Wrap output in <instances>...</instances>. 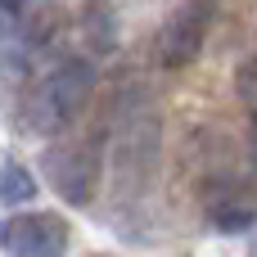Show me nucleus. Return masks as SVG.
Masks as SVG:
<instances>
[{"mask_svg":"<svg viewBox=\"0 0 257 257\" xmlns=\"http://www.w3.org/2000/svg\"><path fill=\"white\" fill-rule=\"evenodd\" d=\"M0 248L9 257H63L68 226L54 212H14L0 226Z\"/></svg>","mask_w":257,"mask_h":257,"instance_id":"2","label":"nucleus"},{"mask_svg":"<svg viewBox=\"0 0 257 257\" xmlns=\"http://www.w3.org/2000/svg\"><path fill=\"white\" fill-rule=\"evenodd\" d=\"M253 257H257V239H253Z\"/></svg>","mask_w":257,"mask_h":257,"instance_id":"8","label":"nucleus"},{"mask_svg":"<svg viewBox=\"0 0 257 257\" xmlns=\"http://www.w3.org/2000/svg\"><path fill=\"white\" fill-rule=\"evenodd\" d=\"M208 18H212V0H185L172 9V18L158 32V59L167 68H181L199 54L203 36H208Z\"/></svg>","mask_w":257,"mask_h":257,"instance_id":"4","label":"nucleus"},{"mask_svg":"<svg viewBox=\"0 0 257 257\" xmlns=\"http://www.w3.org/2000/svg\"><path fill=\"white\" fill-rule=\"evenodd\" d=\"M32 194H36V181H32V172H27L18 158L0 154V203H27Z\"/></svg>","mask_w":257,"mask_h":257,"instance_id":"5","label":"nucleus"},{"mask_svg":"<svg viewBox=\"0 0 257 257\" xmlns=\"http://www.w3.org/2000/svg\"><path fill=\"white\" fill-rule=\"evenodd\" d=\"M239 95L248 99V108L257 113V59H248L244 72H239Z\"/></svg>","mask_w":257,"mask_h":257,"instance_id":"6","label":"nucleus"},{"mask_svg":"<svg viewBox=\"0 0 257 257\" xmlns=\"http://www.w3.org/2000/svg\"><path fill=\"white\" fill-rule=\"evenodd\" d=\"M90 86H95V68H90L86 59L59 63L45 81H36V90H32L27 104H23L27 131H32V136H59V131L81 113Z\"/></svg>","mask_w":257,"mask_h":257,"instance_id":"1","label":"nucleus"},{"mask_svg":"<svg viewBox=\"0 0 257 257\" xmlns=\"http://www.w3.org/2000/svg\"><path fill=\"white\" fill-rule=\"evenodd\" d=\"M0 14L5 18H23L27 14V0H0Z\"/></svg>","mask_w":257,"mask_h":257,"instance_id":"7","label":"nucleus"},{"mask_svg":"<svg viewBox=\"0 0 257 257\" xmlns=\"http://www.w3.org/2000/svg\"><path fill=\"white\" fill-rule=\"evenodd\" d=\"M45 172H50V185H54L68 203H77V208L90 203L99 163H95V149H90L86 140H63V145H54V149L45 154Z\"/></svg>","mask_w":257,"mask_h":257,"instance_id":"3","label":"nucleus"}]
</instances>
